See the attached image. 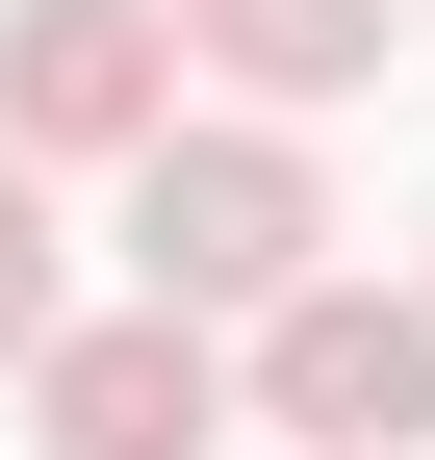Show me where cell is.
Masks as SVG:
<instances>
[{"label":"cell","mask_w":435,"mask_h":460,"mask_svg":"<svg viewBox=\"0 0 435 460\" xmlns=\"http://www.w3.org/2000/svg\"><path fill=\"white\" fill-rule=\"evenodd\" d=\"M129 281L205 332H256L282 281H333V180H307V128H256V102H180V128L129 154Z\"/></svg>","instance_id":"cell-1"},{"label":"cell","mask_w":435,"mask_h":460,"mask_svg":"<svg viewBox=\"0 0 435 460\" xmlns=\"http://www.w3.org/2000/svg\"><path fill=\"white\" fill-rule=\"evenodd\" d=\"M180 128V0H0V154L26 180H129V154Z\"/></svg>","instance_id":"cell-2"},{"label":"cell","mask_w":435,"mask_h":460,"mask_svg":"<svg viewBox=\"0 0 435 460\" xmlns=\"http://www.w3.org/2000/svg\"><path fill=\"white\" fill-rule=\"evenodd\" d=\"M256 410L307 460H410L435 435V281H282L256 307Z\"/></svg>","instance_id":"cell-3"},{"label":"cell","mask_w":435,"mask_h":460,"mask_svg":"<svg viewBox=\"0 0 435 460\" xmlns=\"http://www.w3.org/2000/svg\"><path fill=\"white\" fill-rule=\"evenodd\" d=\"M26 435L51 460H205V435H231V332H205V307H77L26 358Z\"/></svg>","instance_id":"cell-4"},{"label":"cell","mask_w":435,"mask_h":460,"mask_svg":"<svg viewBox=\"0 0 435 460\" xmlns=\"http://www.w3.org/2000/svg\"><path fill=\"white\" fill-rule=\"evenodd\" d=\"M385 26H410V0H180V51H205V77L256 102V128L359 102V77H385Z\"/></svg>","instance_id":"cell-5"},{"label":"cell","mask_w":435,"mask_h":460,"mask_svg":"<svg viewBox=\"0 0 435 460\" xmlns=\"http://www.w3.org/2000/svg\"><path fill=\"white\" fill-rule=\"evenodd\" d=\"M51 332H77V281H51V180H26V154H0V384H26Z\"/></svg>","instance_id":"cell-6"}]
</instances>
